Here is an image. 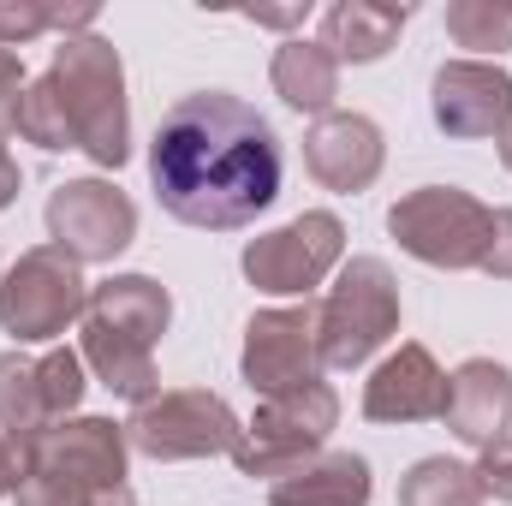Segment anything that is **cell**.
<instances>
[{
  "instance_id": "1",
  "label": "cell",
  "mask_w": 512,
  "mask_h": 506,
  "mask_svg": "<svg viewBox=\"0 0 512 506\" xmlns=\"http://www.w3.org/2000/svg\"><path fill=\"white\" fill-rule=\"evenodd\" d=\"M149 179L173 221L233 233L280 197V137L251 102L227 90H197L155 126Z\"/></svg>"
},
{
  "instance_id": "2",
  "label": "cell",
  "mask_w": 512,
  "mask_h": 506,
  "mask_svg": "<svg viewBox=\"0 0 512 506\" xmlns=\"http://www.w3.org/2000/svg\"><path fill=\"white\" fill-rule=\"evenodd\" d=\"M60 102H66V120L78 149L96 161V167H120L131 155V120H126V72H120V48L102 42V36H66L54 48V66H48Z\"/></svg>"
},
{
  "instance_id": "3",
  "label": "cell",
  "mask_w": 512,
  "mask_h": 506,
  "mask_svg": "<svg viewBox=\"0 0 512 506\" xmlns=\"http://www.w3.org/2000/svg\"><path fill=\"white\" fill-rule=\"evenodd\" d=\"M399 328V286L382 256H352L334 280V292L316 304V352L322 370H358L376 358L387 334Z\"/></svg>"
},
{
  "instance_id": "4",
  "label": "cell",
  "mask_w": 512,
  "mask_h": 506,
  "mask_svg": "<svg viewBox=\"0 0 512 506\" xmlns=\"http://www.w3.org/2000/svg\"><path fill=\"white\" fill-rule=\"evenodd\" d=\"M334 423H340V399H334L328 381L274 393V399H262V411L245 423V435H239V447H233V465H239L245 477H268V483H274V477L298 471L304 459H316V453L328 447Z\"/></svg>"
},
{
  "instance_id": "5",
  "label": "cell",
  "mask_w": 512,
  "mask_h": 506,
  "mask_svg": "<svg viewBox=\"0 0 512 506\" xmlns=\"http://www.w3.org/2000/svg\"><path fill=\"white\" fill-rule=\"evenodd\" d=\"M489 221L495 209H483L459 185H423L387 209V233L399 239V251H411L429 268H477L489 245Z\"/></svg>"
},
{
  "instance_id": "6",
  "label": "cell",
  "mask_w": 512,
  "mask_h": 506,
  "mask_svg": "<svg viewBox=\"0 0 512 506\" xmlns=\"http://www.w3.org/2000/svg\"><path fill=\"white\" fill-rule=\"evenodd\" d=\"M84 310H90V286H84L78 262L54 245L24 251L0 280V328L18 346L66 334L72 322H84Z\"/></svg>"
},
{
  "instance_id": "7",
  "label": "cell",
  "mask_w": 512,
  "mask_h": 506,
  "mask_svg": "<svg viewBox=\"0 0 512 506\" xmlns=\"http://www.w3.org/2000/svg\"><path fill=\"white\" fill-rule=\"evenodd\" d=\"M245 435V423L233 417V405L221 393H203V387H185V393H155L131 411L126 441L137 453L173 465V459H215V453H233Z\"/></svg>"
},
{
  "instance_id": "8",
  "label": "cell",
  "mask_w": 512,
  "mask_h": 506,
  "mask_svg": "<svg viewBox=\"0 0 512 506\" xmlns=\"http://www.w3.org/2000/svg\"><path fill=\"white\" fill-rule=\"evenodd\" d=\"M340 256H346V227H340V215L310 209V215H298V221H286V227L251 239V245H245V274H251V286H262V292L292 298V292L322 286V280L340 268Z\"/></svg>"
},
{
  "instance_id": "9",
  "label": "cell",
  "mask_w": 512,
  "mask_h": 506,
  "mask_svg": "<svg viewBox=\"0 0 512 506\" xmlns=\"http://www.w3.org/2000/svg\"><path fill=\"white\" fill-rule=\"evenodd\" d=\"M48 233L72 262H114L137 239V209L108 179H66L48 197Z\"/></svg>"
},
{
  "instance_id": "10",
  "label": "cell",
  "mask_w": 512,
  "mask_h": 506,
  "mask_svg": "<svg viewBox=\"0 0 512 506\" xmlns=\"http://www.w3.org/2000/svg\"><path fill=\"white\" fill-rule=\"evenodd\" d=\"M24 471H48V477H72L90 489H114L126 483V423L114 417H66L48 423L36 435H12Z\"/></svg>"
},
{
  "instance_id": "11",
  "label": "cell",
  "mask_w": 512,
  "mask_h": 506,
  "mask_svg": "<svg viewBox=\"0 0 512 506\" xmlns=\"http://www.w3.org/2000/svg\"><path fill=\"white\" fill-rule=\"evenodd\" d=\"M84 399V358L54 346L42 358L0 352V429L6 435H36L48 423H66Z\"/></svg>"
},
{
  "instance_id": "12",
  "label": "cell",
  "mask_w": 512,
  "mask_h": 506,
  "mask_svg": "<svg viewBox=\"0 0 512 506\" xmlns=\"http://www.w3.org/2000/svg\"><path fill=\"white\" fill-rule=\"evenodd\" d=\"M245 381L262 399L292 393L322 381V352H316V310H256L245 328Z\"/></svg>"
},
{
  "instance_id": "13",
  "label": "cell",
  "mask_w": 512,
  "mask_h": 506,
  "mask_svg": "<svg viewBox=\"0 0 512 506\" xmlns=\"http://www.w3.org/2000/svg\"><path fill=\"white\" fill-rule=\"evenodd\" d=\"M435 126L447 137H507L512 131V72L495 60H447L435 72Z\"/></svg>"
},
{
  "instance_id": "14",
  "label": "cell",
  "mask_w": 512,
  "mask_h": 506,
  "mask_svg": "<svg viewBox=\"0 0 512 506\" xmlns=\"http://www.w3.org/2000/svg\"><path fill=\"white\" fill-rule=\"evenodd\" d=\"M447 393H453V376H441L429 346H399L364 381V417L370 423H435L447 417Z\"/></svg>"
},
{
  "instance_id": "15",
  "label": "cell",
  "mask_w": 512,
  "mask_h": 506,
  "mask_svg": "<svg viewBox=\"0 0 512 506\" xmlns=\"http://www.w3.org/2000/svg\"><path fill=\"white\" fill-rule=\"evenodd\" d=\"M304 167L328 191H370L382 173V131L364 114H322L304 137Z\"/></svg>"
},
{
  "instance_id": "16",
  "label": "cell",
  "mask_w": 512,
  "mask_h": 506,
  "mask_svg": "<svg viewBox=\"0 0 512 506\" xmlns=\"http://www.w3.org/2000/svg\"><path fill=\"white\" fill-rule=\"evenodd\" d=\"M465 447H495L512 429V370L495 358H471L453 370V393H447V417H441Z\"/></svg>"
},
{
  "instance_id": "17",
  "label": "cell",
  "mask_w": 512,
  "mask_h": 506,
  "mask_svg": "<svg viewBox=\"0 0 512 506\" xmlns=\"http://www.w3.org/2000/svg\"><path fill=\"white\" fill-rule=\"evenodd\" d=\"M167 316H173V298L149 274H114V280L90 286V310H84V322H96L108 334H126V340L149 346V352L167 334Z\"/></svg>"
},
{
  "instance_id": "18",
  "label": "cell",
  "mask_w": 512,
  "mask_h": 506,
  "mask_svg": "<svg viewBox=\"0 0 512 506\" xmlns=\"http://www.w3.org/2000/svg\"><path fill=\"white\" fill-rule=\"evenodd\" d=\"M370 459L358 453H316L298 471L268 483L274 506H370Z\"/></svg>"
},
{
  "instance_id": "19",
  "label": "cell",
  "mask_w": 512,
  "mask_h": 506,
  "mask_svg": "<svg viewBox=\"0 0 512 506\" xmlns=\"http://www.w3.org/2000/svg\"><path fill=\"white\" fill-rule=\"evenodd\" d=\"M405 18H411V6L340 0V6H328V12H322V48H328L334 60H358V66H370V60H382L387 48L399 42Z\"/></svg>"
},
{
  "instance_id": "20",
  "label": "cell",
  "mask_w": 512,
  "mask_h": 506,
  "mask_svg": "<svg viewBox=\"0 0 512 506\" xmlns=\"http://www.w3.org/2000/svg\"><path fill=\"white\" fill-rule=\"evenodd\" d=\"M268 78H274V96L286 108H298V114H328L334 96H340V60L322 42H304V36L280 42Z\"/></svg>"
},
{
  "instance_id": "21",
  "label": "cell",
  "mask_w": 512,
  "mask_h": 506,
  "mask_svg": "<svg viewBox=\"0 0 512 506\" xmlns=\"http://www.w3.org/2000/svg\"><path fill=\"white\" fill-rule=\"evenodd\" d=\"M399 506H483L477 465L459 459H417L399 483Z\"/></svg>"
},
{
  "instance_id": "22",
  "label": "cell",
  "mask_w": 512,
  "mask_h": 506,
  "mask_svg": "<svg viewBox=\"0 0 512 506\" xmlns=\"http://www.w3.org/2000/svg\"><path fill=\"white\" fill-rule=\"evenodd\" d=\"M18 137L24 143H36V149H78V137H72V120H66V102H60V90H54V78H36V84H24V96H18Z\"/></svg>"
},
{
  "instance_id": "23",
  "label": "cell",
  "mask_w": 512,
  "mask_h": 506,
  "mask_svg": "<svg viewBox=\"0 0 512 506\" xmlns=\"http://www.w3.org/2000/svg\"><path fill=\"white\" fill-rule=\"evenodd\" d=\"M447 36L477 54L512 48V0H453L447 6Z\"/></svg>"
},
{
  "instance_id": "24",
  "label": "cell",
  "mask_w": 512,
  "mask_h": 506,
  "mask_svg": "<svg viewBox=\"0 0 512 506\" xmlns=\"http://www.w3.org/2000/svg\"><path fill=\"white\" fill-rule=\"evenodd\" d=\"M114 489H120V483H114ZM12 501L18 506H96L102 489L72 483V477H48V471H24L18 489H12Z\"/></svg>"
},
{
  "instance_id": "25",
  "label": "cell",
  "mask_w": 512,
  "mask_h": 506,
  "mask_svg": "<svg viewBox=\"0 0 512 506\" xmlns=\"http://www.w3.org/2000/svg\"><path fill=\"white\" fill-rule=\"evenodd\" d=\"M54 12H60V6H30V0H0V48H12V54H18V42H30V36H42V30H54Z\"/></svg>"
},
{
  "instance_id": "26",
  "label": "cell",
  "mask_w": 512,
  "mask_h": 506,
  "mask_svg": "<svg viewBox=\"0 0 512 506\" xmlns=\"http://www.w3.org/2000/svg\"><path fill=\"white\" fill-rule=\"evenodd\" d=\"M477 483H483V495H495V501H512V441H495V447H483V459H477Z\"/></svg>"
},
{
  "instance_id": "27",
  "label": "cell",
  "mask_w": 512,
  "mask_h": 506,
  "mask_svg": "<svg viewBox=\"0 0 512 506\" xmlns=\"http://www.w3.org/2000/svg\"><path fill=\"white\" fill-rule=\"evenodd\" d=\"M483 274H495V280H512V209H495V221H489V245H483V262H477Z\"/></svg>"
},
{
  "instance_id": "28",
  "label": "cell",
  "mask_w": 512,
  "mask_h": 506,
  "mask_svg": "<svg viewBox=\"0 0 512 506\" xmlns=\"http://www.w3.org/2000/svg\"><path fill=\"white\" fill-rule=\"evenodd\" d=\"M18 96H24V60L12 48H0V143L18 126Z\"/></svg>"
},
{
  "instance_id": "29",
  "label": "cell",
  "mask_w": 512,
  "mask_h": 506,
  "mask_svg": "<svg viewBox=\"0 0 512 506\" xmlns=\"http://www.w3.org/2000/svg\"><path fill=\"white\" fill-rule=\"evenodd\" d=\"M18 477H24L18 441H12V435H0V495H12V489H18Z\"/></svg>"
},
{
  "instance_id": "30",
  "label": "cell",
  "mask_w": 512,
  "mask_h": 506,
  "mask_svg": "<svg viewBox=\"0 0 512 506\" xmlns=\"http://www.w3.org/2000/svg\"><path fill=\"white\" fill-rule=\"evenodd\" d=\"M304 12H310V6H251L245 18H251V24H304Z\"/></svg>"
},
{
  "instance_id": "31",
  "label": "cell",
  "mask_w": 512,
  "mask_h": 506,
  "mask_svg": "<svg viewBox=\"0 0 512 506\" xmlns=\"http://www.w3.org/2000/svg\"><path fill=\"white\" fill-rule=\"evenodd\" d=\"M18 179H24V173H18V161H12V149L0 143V209H6L12 197H18Z\"/></svg>"
},
{
  "instance_id": "32",
  "label": "cell",
  "mask_w": 512,
  "mask_h": 506,
  "mask_svg": "<svg viewBox=\"0 0 512 506\" xmlns=\"http://www.w3.org/2000/svg\"><path fill=\"white\" fill-rule=\"evenodd\" d=\"M501 161H507V173H512V131L501 137Z\"/></svg>"
}]
</instances>
